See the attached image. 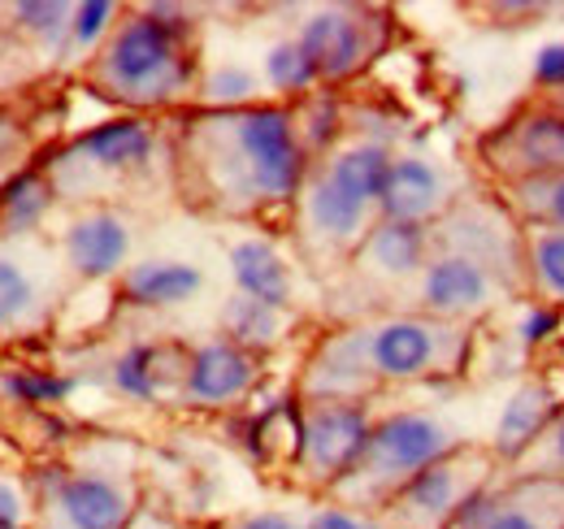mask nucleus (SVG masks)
I'll return each mask as SVG.
<instances>
[{"label": "nucleus", "mask_w": 564, "mask_h": 529, "mask_svg": "<svg viewBox=\"0 0 564 529\" xmlns=\"http://www.w3.org/2000/svg\"><path fill=\"white\" fill-rule=\"evenodd\" d=\"M257 378H261V356H252L226 338H209V343L192 347L178 399L192 408H230V403L252 396Z\"/></svg>", "instance_id": "obj_14"}, {"label": "nucleus", "mask_w": 564, "mask_h": 529, "mask_svg": "<svg viewBox=\"0 0 564 529\" xmlns=\"http://www.w3.org/2000/svg\"><path fill=\"white\" fill-rule=\"evenodd\" d=\"M196 91H200V100H205L209 109H248V105H261V100H257L261 83H257V74L248 66L209 69Z\"/></svg>", "instance_id": "obj_31"}, {"label": "nucleus", "mask_w": 564, "mask_h": 529, "mask_svg": "<svg viewBox=\"0 0 564 529\" xmlns=\"http://www.w3.org/2000/svg\"><path fill=\"white\" fill-rule=\"evenodd\" d=\"M127 529H140V517H135V521H131V526H127Z\"/></svg>", "instance_id": "obj_41"}, {"label": "nucleus", "mask_w": 564, "mask_h": 529, "mask_svg": "<svg viewBox=\"0 0 564 529\" xmlns=\"http://www.w3.org/2000/svg\"><path fill=\"white\" fill-rule=\"evenodd\" d=\"M0 529H26V495L18 482L0 477Z\"/></svg>", "instance_id": "obj_39"}, {"label": "nucleus", "mask_w": 564, "mask_h": 529, "mask_svg": "<svg viewBox=\"0 0 564 529\" xmlns=\"http://www.w3.org/2000/svg\"><path fill=\"white\" fill-rule=\"evenodd\" d=\"M503 468L491 447L460 443L443 461L422 468L404 490L391 495V504L378 512L391 529H452V521L491 486Z\"/></svg>", "instance_id": "obj_6"}, {"label": "nucleus", "mask_w": 564, "mask_h": 529, "mask_svg": "<svg viewBox=\"0 0 564 529\" xmlns=\"http://www.w3.org/2000/svg\"><path fill=\"white\" fill-rule=\"evenodd\" d=\"M217 529H304L300 517L282 512V508H257V512H235Z\"/></svg>", "instance_id": "obj_38"}, {"label": "nucleus", "mask_w": 564, "mask_h": 529, "mask_svg": "<svg viewBox=\"0 0 564 529\" xmlns=\"http://www.w3.org/2000/svg\"><path fill=\"white\" fill-rule=\"evenodd\" d=\"M478 161L495 179V187L564 174V118L547 100H525L478 139Z\"/></svg>", "instance_id": "obj_8"}, {"label": "nucleus", "mask_w": 564, "mask_h": 529, "mask_svg": "<svg viewBox=\"0 0 564 529\" xmlns=\"http://www.w3.org/2000/svg\"><path fill=\"white\" fill-rule=\"evenodd\" d=\"M474 356V326H452L425 313H395L330 334L300 382L304 399H365L391 382L460 378Z\"/></svg>", "instance_id": "obj_3"}, {"label": "nucleus", "mask_w": 564, "mask_h": 529, "mask_svg": "<svg viewBox=\"0 0 564 529\" xmlns=\"http://www.w3.org/2000/svg\"><path fill=\"white\" fill-rule=\"evenodd\" d=\"M196 22L183 4H148L118 22L91 57V83L127 109H165L200 87L192 57Z\"/></svg>", "instance_id": "obj_4"}, {"label": "nucleus", "mask_w": 564, "mask_h": 529, "mask_svg": "<svg viewBox=\"0 0 564 529\" xmlns=\"http://www.w3.org/2000/svg\"><path fill=\"white\" fill-rule=\"evenodd\" d=\"M300 222L308 244H322L326 252H360L365 235L378 222V208L365 199L348 196L322 165L308 170L304 192H300Z\"/></svg>", "instance_id": "obj_12"}, {"label": "nucleus", "mask_w": 564, "mask_h": 529, "mask_svg": "<svg viewBox=\"0 0 564 529\" xmlns=\"http://www.w3.org/2000/svg\"><path fill=\"white\" fill-rule=\"evenodd\" d=\"M35 309H40L35 278L18 261L0 257V331L4 326H22L26 317H35Z\"/></svg>", "instance_id": "obj_32"}, {"label": "nucleus", "mask_w": 564, "mask_h": 529, "mask_svg": "<svg viewBox=\"0 0 564 529\" xmlns=\"http://www.w3.org/2000/svg\"><path fill=\"white\" fill-rule=\"evenodd\" d=\"M564 408V391L556 387L552 374H530L525 382H517V391L508 396V403L499 408L491 434V456L499 461V468H512L539 439L543 430L556 421V412Z\"/></svg>", "instance_id": "obj_15"}, {"label": "nucleus", "mask_w": 564, "mask_h": 529, "mask_svg": "<svg viewBox=\"0 0 564 529\" xmlns=\"http://www.w3.org/2000/svg\"><path fill=\"white\" fill-rule=\"evenodd\" d=\"M265 83L282 91V96H313L317 87H322V78H317V66L308 62V53L300 48V40H279V44H270L265 48Z\"/></svg>", "instance_id": "obj_28"}, {"label": "nucleus", "mask_w": 564, "mask_h": 529, "mask_svg": "<svg viewBox=\"0 0 564 529\" xmlns=\"http://www.w3.org/2000/svg\"><path fill=\"white\" fill-rule=\"evenodd\" d=\"M304 529H391L378 512H356V508H344V504H322L308 521H304Z\"/></svg>", "instance_id": "obj_35"}, {"label": "nucleus", "mask_w": 564, "mask_h": 529, "mask_svg": "<svg viewBox=\"0 0 564 529\" xmlns=\"http://www.w3.org/2000/svg\"><path fill=\"white\" fill-rule=\"evenodd\" d=\"M205 273L187 261H140L118 278V295L131 309H178L196 300Z\"/></svg>", "instance_id": "obj_21"}, {"label": "nucleus", "mask_w": 564, "mask_h": 529, "mask_svg": "<svg viewBox=\"0 0 564 529\" xmlns=\"http://www.w3.org/2000/svg\"><path fill=\"white\" fill-rule=\"evenodd\" d=\"M508 295L530 300L521 222L499 196H465L434 222V252L417 278V313L474 326Z\"/></svg>", "instance_id": "obj_1"}, {"label": "nucleus", "mask_w": 564, "mask_h": 529, "mask_svg": "<svg viewBox=\"0 0 564 529\" xmlns=\"http://www.w3.org/2000/svg\"><path fill=\"white\" fill-rule=\"evenodd\" d=\"M74 378L66 374H44V369H9V374H0V391L4 399H13V403H26V408H53V403H62V399L70 396Z\"/></svg>", "instance_id": "obj_30"}, {"label": "nucleus", "mask_w": 564, "mask_h": 529, "mask_svg": "<svg viewBox=\"0 0 564 529\" xmlns=\"http://www.w3.org/2000/svg\"><path fill=\"white\" fill-rule=\"evenodd\" d=\"M187 152L221 213H261L291 204L313 170L291 105L205 109L187 127Z\"/></svg>", "instance_id": "obj_2"}, {"label": "nucleus", "mask_w": 564, "mask_h": 529, "mask_svg": "<svg viewBox=\"0 0 564 529\" xmlns=\"http://www.w3.org/2000/svg\"><path fill=\"white\" fill-rule=\"evenodd\" d=\"M226 261H230V278H235V291L239 295H252V300H261L270 309H286L291 313L295 278H291L286 257H282L270 239H261V235L239 239V244H230Z\"/></svg>", "instance_id": "obj_20"}, {"label": "nucleus", "mask_w": 564, "mask_h": 529, "mask_svg": "<svg viewBox=\"0 0 564 529\" xmlns=\"http://www.w3.org/2000/svg\"><path fill=\"white\" fill-rule=\"evenodd\" d=\"M465 196H456L447 170L438 161H430L422 152H395L387 187L378 199V217L387 222H417V226H434L443 222Z\"/></svg>", "instance_id": "obj_13"}, {"label": "nucleus", "mask_w": 564, "mask_h": 529, "mask_svg": "<svg viewBox=\"0 0 564 529\" xmlns=\"http://www.w3.org/2000/svg\"><path fill=\"white\" fill-rule=\"evenodd\" d=\"M465 439L425 408H395L373 421L369 447L352 473L330 490L335 504L356 508V512H382L395 490H404L422 468L456 452Z\"/></svg>", "instance_id": "obj_5"}, {"label": "nucleus", "mask_w": 564, "mask_h": 529, "mask_svg": "<svg viewBox=\"0 0 564 529\" xmlns=\"http://www.w3.org/2000/svg\"><path fill=\"white\" fill-rule=\"evenodd\" d=\"M70 13H74V4H66V0H22V4H13V18H18L31 35L48 40V44H66V35H70Z\"/></svg>", "instance_id": "obj_33"}, {"label": "nucleus", "mask_w": 564, "mask_h": 529, "mask_svg": "<svg viewBox=\"0 0 564 529\" xmlns=\"http://www.w3.org/2000/svg\"><path fill=\"white\" fill-rule=\"evenodd\" d=\"M452 529H564V482L503 468Z\"/></svg>", "instance_id": "obj_10"}, {"label": "nucleus", "mask_w": 564, "mask_h": 529, "mask_svg": "<svg viewBox=\"0 0 564 529\" xmlns=\"http://www.w3.org/2000/svg\"><path fill=\"white\" fill-rule=\"evenodd\" d=\"M53 196H57V187H53L48 174H40V170H18V174L0 187V226H4L9 235L35 230V226L48 217Z\"/></svg>", "instance_id": "obj_25"}, {"label": "nucleus", "mask_w": 564, "mask_h": 529, "mask_svg": "<svg viewBox=\"0 0 564 529\" xmlns=\"http://www.w3.org/2000/svg\"><path fill=\"white\" fill-rule=\"evenodd\" d=\"M499 199L508 204V213L521 226L564 230V174H543V179H525V183L499 187Z\"/></svg>", "instance_id": "obj_26"}, {"label": "nucleus", "mask_w": 564, "mask_h": 529, "mask_svg": "<svg viewBox=\"0 0 564 529\" xmlns=\"http://www.w3.org/2000/svg\"><path fill=\"white\" fill-rule=\"evenodd\" d=\"M118 18L122 9L113 0H83L74 4L70 13V35H66V57H87V53H100L105 40L118 31Z\"/></svg>", "instance_id": "obj_29"}, {"label": "nucleus", "mask_w": 564, "mask_h": 529, "mask_svg": "<svg viewBox=\"0 0 564 529\" xmlns=\"http://www.w3.org/2000/svg\"><path fill=\"white\" fill-rule=\"evenodd\" d=\"M430 252H434V226L378 217L373 230L365 235L356 261L382 282H409V278H422Z\"/></svg>", "instance_id": "obj_19"}, {"label": "nucleus", "mask_w": 564, "mask_h": 529, "mask_svg": "<svg viewBox=\"0 0 564 529\" xmlns=\"http://www.w3.org/2000/svg\"><path fill=\"white\" fill-rule=\"evenodd\" d=\"M508 473H534V477H561L564 482V408L556 412V421L543 430V439L512 464Z\"/></svg>", "instance_id": "obj_34"}, {"label": "nucleus", "mask_w": 564, "mask_h": 529, "mask_svg": "<svg viewBox=\"0 0 564 529\" xmlns=\"http://www.w3.org/2000/svg\"><path fill=\"white\" fill-rule=\"evenodd\" d=\"M530 78L539 87V96H552V91H564V40H552L534 53L530 62Z\"/></svg>", "instance_id": "obj_36"}, {"label": "nucleus", "mask_w": 564, "mask_h": 529, "mask_svg": "<svg viewBox=\"0 0 564 529\" xmlns=\"http://www.w3.org/2000/svg\"><path fill=\"white\" fill-rule=\"evenodd\" d=\"M48 508L62 529H127L140 508H135V490L127 477L100 473V468H83L57 477Z\"/></svg>", "instance_id": "obj_11"}, {"label": "nucleus", "mask_w": 564, "mask_h": 529, "mask_svg": "<svg viewBox=\"0 0 564 529\" xmlns=\"http://www.w3.org/2000/svg\"><path fill=\"white\" fill-rule=\"evenodd\" d=\"M221 338L226 343H235V347H243V352H252V356H265V352H274L282 338H286V322H291V313L286 309H270V304H261V300H252V295H230L226 304H221Z\"/></svg>", "instance_id": "obj_23"}, {"label": "nucleus", "mask_w": 564, "mask_h": 529, "mask_svg": "<svg viewBox=\"0 0 564 529\" xmlns=\"http://www.w3.org/2000/svg\"><path fill=\"white\" fill-rule=\"evenodd\" d=\"M391 161H395V152H391L382 139H352V143L335 148V152L322 161V170H326L348 196L365 199V204L378 208L382 187H387V174H391Z\"/></svg>", "instance_id": "obj_22"}, {"label": "nucleus", "mask_w": 564, "mask_h": 529, "mask_svg": "<svg viewBox=\"0 0 564 529\" xmlns=\"http://www.w3.org/2000/svg\"><path fill=\"white\" fill-rule=\"evenodd\" d=\"M495 13H499V18H512L508 26H525L521 18H534V22H539V18L552 13V4H495Z\"/></svg>", "instance_id": "obj_40"}, {"label": "nucleus", "mask_w": 564, "mask_h": 529, "mask_svg": "<svg viewBox=\"0 0 564 529\" xmlns=\"http://www.w3.org/2000/svg\"><path fill=\"white\" fill-rule=\"evenodd\" d=\"M187 356H192V347H183V343H131L113 360V387H118V396L140 399V403H156L170 391L183 396Z\"/></svg>", "instance_id": "obj_18"}, {"label": "nucleus", "mask_w": 564, "mask_h": 529, "mask_svg": "<svg viewBox=\"0 0 564 529\" xmlns=\"http://www.w3.org/2000/svg\"><path fill=\"white\" fill-rule=\"evenodd\" d=\"M291 114H295V134H300L308 161L322 156V152H326V156L335 152V134H339V127H344V109H339V100H335L330 91H313V96H304Z\"/></svg>", "instance_id": "obj_27"}, {"label": "nucleus", "mask_w": 564, "mask_h": 529, "mask_svg": "<svg viewBox=\"0 0 564 529\" xmlns=\"http://www.w3.org/2000/svg\"><path fill=\"white\" fill-rule=\"evenodd\" d=\"M152 148H156V134L143 118H109V122L78 134L66 161L100 170V174H131L152 161Z\"/></svg>", "instance_id": "obj_17"}, {"label": "nucleus", "mask_w": 564, "mask_h": 529, "mask_svg": "<svg viewBox=\"0 0 564 529\" xmlns=\"http://www.w3.org/2000/svg\"><path fill=\"white\" fill-rule=\"evenodd\" d=\"M525 252V287L534 304H552L564 313V230L552 226H521Z\"/></svg>", "instance_id": "obj_24"}, {"label": "nucleus", "mask_w": 564, "mask_h": 529, "mask_svg": "<svg viewBox=\"0 0 564 529\" xmlns=\"http://www.w3.org/2000/svg\"><path fill=\"white\" fill-rule=\"evenodd\" d=\"M300 48L308 53V62L317 66L322 87L326 83H344L356 69L373 62V53H382L387 44V18L378 9H356V4H330L308 13V22L300 26Z\"/></svg>", "instance_id": "obj_9"}, {"label": "nucleus", "mask_w": 564, "mask_h": 529, "mask_svg": "<svg viewBox=\"0 0 564 529\" xmlns=\"http://www.w3.org/2000/svg\"><path fill=\"white\" fill-rule=\"evenodd\" d=\"M556 331H561V309H552V304H530V309L521 313L517 338H521L525 347H539V343L556 338Z\"/></svg>", "instance_id": "obj_37"}, {"label": "nucleus", "mask_w": 564, "mask_h": 529, "mask_svg": "<svg viewBox=\"0 0 564 529\" xmlns=\"http://www.w3.org/2000/svg\"><path fill=\"white\" fill-rule=\"evenodd\" d=\"M373 412L365 399H304V421H300V452L295 473L313 490H335L352 473L369 434H373Z\"/></svg>", "instance_id": "obj_7"}, {"label": "nucleus", "mask_w": 564, "mask_h": 529, "mask_svg": "<svg viewBox=\"0 0 564 529\" xmlns=\"http://www.w3.org/2000/svg\"><path fill=\"white\" fill-rule=\"evenodd\" d=\"M131 222L113 208H87L78 213L70 226H66V264H70L78 278L87 282H100V278H122L131 269Z\"/></svg>", "instance_id": "obj_16"}]
</instances>
